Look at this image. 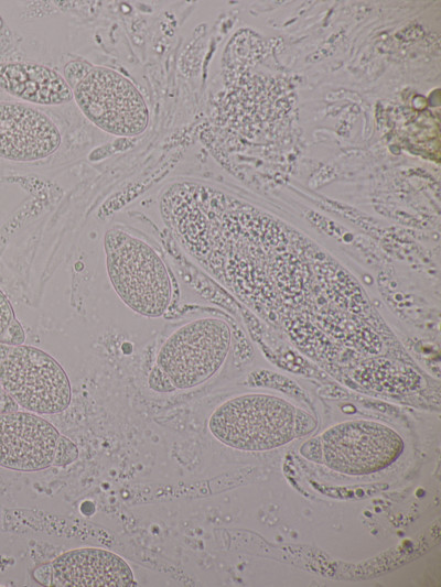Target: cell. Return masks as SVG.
<instances>
[{
  "label": "cell",
  "instance_id": "cell-1",
  "mask_svg": "<svg viewBox=\"0 0 441 587\" xmlns=\"http://www.w3.org/2000/svg\"><path fill=\"white\" fill-rule=\"evenodd\" d=\"M311 420L306 412L281 396L244 393L218 405L208 420V428L228 447L267 452L310 433Z\"/></svg>",
  "mask_w": 441,
  "mask_h": 587
},
{
  "label": "cell",
  "instance_id": "cell-2",
  "mask_svg": "<svg viewBox=\"0 0 441 587\" xmlns=\"http://www.w3.org/2000/svg\"><path fill=\"white\" fill-rule=\"evenodd\" d=\"M108 279L118 297L135 313L162 316L172 298V282L158 252L144 240L119 228L104 236Z\"/></svg>",
  "mask_w": 441,
  "mask_h": 587
},
{
  "label": "cell",
  "instance_id": "cell-3",
  "mask_svg": "<svg viewBox=\"0 0 441 587\" xmlns=\"http://www.w3.org/2000/svg\"><path fill=\"white\" fill-rule=\"evenodd\" d=\"M0 384L19 406L39 415L61 413L72 400L69 379L58 361L24 344H0Z\"/></svg>",
  "mask_w": 441,
  "mask_h": 587
},
{
  "label": "cell",
  "instance_id": "cell-4",
  "mask_svg": "<svg viewBox=\"0 0 441 587\" xmlns=\"http://www.w3.org/2000/svg\"><path fill=\"white\" fill-rule=\"evenodd\" d=\"M232 341L229 325L215 317L191 320L175 329L157 356V366L175 390L193 389L224 365Z\"/></svg>",
  "mask_w": 441,
  "mask_h": 587
},
{
  "label": "cell",
  "instance_id": "cell-5",
  "mask_svg": "<svg viewBox=\"0 0 441 587\" xmlns=\"http://www.w3.org/2000/svg\"><path fill=\"white\" fill-rule=\"evenodd\" d=\"M72 90L82 113L109 134L137 137L149 126L143 96L129 78L115 69L93 66Z\"/></svg>",
  "mask_w": 441,
  "mask_h": 587
},
{
  "label": "cell",
  "instance_id": "cell-6",
  "mask_svg": "<svg viewBox=\"0 0 441 587\" xmlns=\"http://www.w3.org/2000/svg\"><path fill=\"white\" fill-rule=\"evenodd\" d=\"M322 460L334 471L365 476L386 469L402 454V437L390 426L372 420H349L325 430Z\"/></svg>",
  "mask_w": 441,
  "mask_h": 587
},
{
  "label": "cell",
  "instance_id": "cell-7",
  "mask_svg": "<svg viewBox=\"0 0 441 587\" xmlns=\"http://www.w3.org/2000/svg\"><path fill=\"white\" fill-rule=\"evenodd\" d=\"M60 433L41 415L29 411L0 413V466L32 472L53 464Z\"/></svg>",
  "mask_w": 441,
  "mask_h": 587
},
{
  "label": "cell",
  "instance_id": "cell-8",
  "mask_svg": "<svg viewBox=\"0 0 441 587\" xmlns=\"http://www.w3.org/2000/svg\"><path fill=\"white\" fill-rule=\"evenodd\" d=\"M62 135L55 122L33 105L0 104V157L35 162L52 155Z\"/></svg>",
  "mask_w": 441,
  "mask_h": 587
},
{
  "label": "cell",
  "instance_id": "cell-9",
  "mask_svg": "<svg viewBox=\"0 0 441 587\" xmlns=\"http://www.w3.org/2000/svg\"><path fill=\"white\" fill-rule=\"evenodd\" d=\"M51 586L126 587L135 584L129 564L98 547L67 551L50 564Z\"/></svg>",
  "mask_w": 441,
  "mask_h": 587
},
{
  "label": "cell",
  "instance_id": "cell-10",
  "mask_svg": "<svg viewBox=\"0 0 441 587\" xmlns=\"http://www.w3.org/2000/svg\"><path fill=\"white\" fill-rule=\"evenodd\" d=\"M0 88L30 105L58 106L73 100L65 78L35 63L0 64Z\"/></svg>",
  "mask_w": 441,
  "mask_h": 587
},
{
  "label": "cell",
  "instance_id": "cell-11",
  "mask_svg": "<svg viewBox=\"0 0 441 587\" xmlns=\"http://www.w3.org/2000/svg\"><path fill=\"white\" fill-rule=\"evenodd\" d=\"M24 339V330L15 317L11 303L0 290V344L22 345Z\"/></svg>",
  "mask_w": 441,
  "mask_h": 587
},
{
  "label": "cell",
  "instance_id": "cell-12",
  "mask_svg": "<svg viewBox=\"0 0 441 587\" xmlns=\"http://www.w3.org/2000/svg\"><path fill=\"white\" fill-rule=\"evenodd\" d=\"M78 457V449L76 445L64 435L58 436L53 466H66L75 461Z\"/></svg>",
  "mask_w": 441,
  "mask_h": 587
},
{
  "label": "cell",
  "instance_id": "cell-13",
  "mask_svg": "<svg viewBox=\"0 0 441 587\" xmlns=\"http://www.w3.org/2000/svg\"><path fill=\"white\" fill-rule=\"evenodd\" d=\"M149 387L157 392H172L175 388L168 376L155 365L148 378Z\"/></svg>",
  "mask_w": 441,
  "mask_h": 587
},
{
  "label": "cell",
  "instance_id": "cell-14",
  "mask_svg": "<svg viewBox=\"0 0 441 587\" xmlns=\"http://www.w3.org/2000/svg\"><path fill=\"white\" fill-rule=\"evenodd\" d=\"M93 66L87 64L86 62H71L66 64L64 74H65V80L69 85V87L73 89L75 85L87 74V72Z\"/></svg>",
  "mask_w": 441,
  "mask_h": 587
},
{
  "label": "cell",
  "instance_id": "cell-15",
  "mask_svg": "<svg viewBox=\"0 0 441 587\" xmlns=\"http://www.w3.org/2000/svg\"><path fill=\"white\" fill-rule=\"evenodd\" d=\"M3 393H4V391L2 390L1 384H0V400H1L2 395H3Z\"/></svg>",
  "mask_w": 441,
  "mask_h": 587
}]
</instances>
